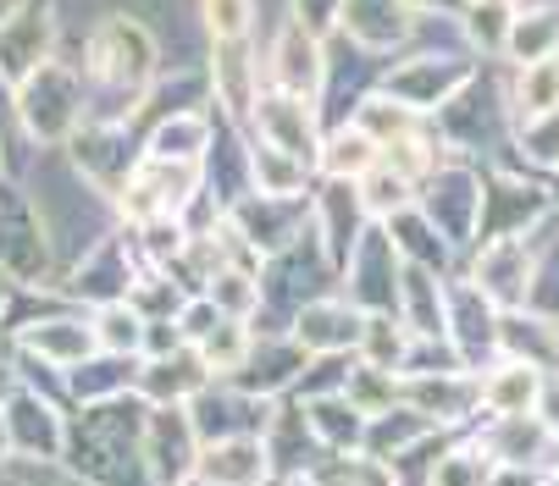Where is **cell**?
Wrapping results in <instances>:
<instances>
[{
    "instance_id": "cell-1",
    "label": "cell",
    "mask_w": 559,
    "mask_h": 486,
    "mask_svg": "<svg viewBox=\"0 0 559 486\" xmlns=\"http://www.w3.org/2000/svg\"><path fill=\"white\" fill-rule=\"evenodd\" d=\"M283 66H288V95H310V84H316V50H310V39H299V34H288L283 39Z\"/></svg>"
},
{
    "instance_id": "cell-2",
    "label": "cell",
    "mask_w": 559,
    "mask_h": 486,
    "mask_svg": "<svg viewBox=\"0 0 559 486\" xmlns=\"http://www.w3.org/2000/svg\"><path fill=\"white\" fill-rule=\"evenodd\" d=\"M205 17H211V28L222 39H238V34H245V23H250V0H211Z\"/></svg>"
}]
</instances>
